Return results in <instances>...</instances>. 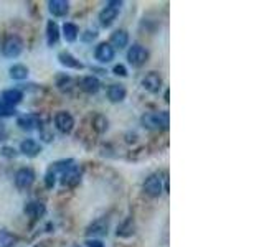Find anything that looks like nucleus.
Masks as SVG:
<instances>
[{
  "mask_svg": "<svg viewBox=\"0 0 264 247\" xmlns=\"http://www.w3.org/2000/svg\"><path fill=\"white\" fill-rule=\"evenodd\" d=\"M141 122L147 129H167L169 125V112H152V114L142 115Z\"/></svg>",
  "mask_w": 264,
  "mask_h": 247,
  "instance_id": "nucleus-1",
  "label": "nucleus"
},
{
  "mask_svg": "<svg viewBox=\"0 0 264 247\" xmlns=\"http://www.w3.org/2000/svg\"><path fill=\"white\" fill-rule=\"evenodd\" d=\"M121 5H123V2H109L107 3V7L99 14V22H101L103 27H109V25L114 22L116 16L119 15Z\"/></svg>",
  "mask_w": 264,
  "mask_h": 247,
  "instance_id": "nucleus-2",
  "label": "nucleus"
},
{
  "mask_svg": "<svg viewBox=\"0 0 264 247\" xmlns=\"http://www.w3.org/2000/svg\"><path fill=\"white\" fill-rule=\"evenodd\" d=\"M147 58H149V51L144 47H141V45H134L127 53L129 63H131L132 66H136V68H141L142 65H145Z\"/></svg>",
  "mask_w": 264,
  "mask_h": 247,
  "instance_id": "nucleus-3",
  "label": "nucleus"
},
{
  "mask_svg": "<svg viewBox=\"0 0 264 247\" xmlns=\"http://www.w3.org/2000/svg\"><path fill=\"white\" fill-rule=\"evenodd\" d=\"M54 125H56V129L63 133H70L73 131L74 127V119L73 115L70 114V112H58L56 115H54Z\"/></svg>",
  "mask_w": 264,
  "mask_h": 247,
  "instance_id": "nucleus-4",
  "label": "nucleus"
},
{
  "mask_svg": "<svg viewBox=\"0 0 264 247\" xmlns=\"http://www.w3.org/2000/svg\"><path fill=\"white\" fill-rule=\"evenodd\" d=\"M22 48H23L22 40H20L18 36H10V38H7L5 43H3L2 51L7 58H17L22 53Z\"/></svg>",
  "mask_w": 264,
  "mask_h": 247,
  "instance_id": "nucleus-5",
  "label": "nucleus"
},
{
  "mask_svg": "<svg viewBox=\"0 0 264 247\" xmlns=\"http://www.w3.org/2000/svg\"><path fill=\"white\" fill-rule=\"evenodd\" d=\"M144 191H145V195L152 196V198L160 196V193H162V178H160V175H157V173L150 175V177L145 180V183H144Z\"/></svg>",
  "mask_w": 264,
  "mask_h": 247,
  "instance_id": "nucleus-6",
  "label": "nucleus"
},
{
  "mask_svg": "<svg viewBox=\"0 0 264 247\" xmlns=\"http://www.w3.org/2000/svg\"><path fill=\"white\" fill-rule=\"evenodd\" d=\"M35 181V173L30 168H20L15 173V185L20 188V190H27V188L32 186V183Z\"/></svg>",
  "mask_w": 264,
  "mask_h": 247,
  "instance_id": "nucleus-7",
  "label": "nucleus"
},
{
  "mask_svg": "<svg viewBox=\"0 0 264 247\" xmlns=\"http://www.w3.org/2000/svg\"><path fill=\"white\" fill-rule=\"evenodd\" d=\"M114 48L109 43H99L94 49V56L99 63H109L114 60Z\"/></svg>",
  "mask_w": 264,
  "mask_h": 247,
  "instance_id": "nucleus-8",
  "label": "nucleus"
},
{
  "mask_svg": "<svg viewBox=\"0 0 264 247\" xmlns=\"http://www.w3.org/2000/svg\"><path fill=\"white\" fill-rule=\"evenodd\" d=\"M142 86H144V89H147L149 93H157V91L160 89V86H162L160 74L156 73V71L145 74L144 79H142Z\"/></svg>",
  "mask_w": 264,
  "mask_h": 247,
  "instance_id": "nucleus-9",
  "label": "nucleus"
},
{
  "mask_svg": "<svg viewBox=\"0 0 264 247\" xmlns=\"http://www.w3.org/2000/svg\"><path fill=\"white\" fill-rule=\"evenodd\" d=\"M79 180H81V173L76 166L71 165L68 170L63 171V185H68V186H73V185H78Z\"/></svg>",
  "mask_w": 264,
  "mask_h": 247,
  "instance_id": "nucleus-10",
  "label": "nucleus"
},
{
  "mask_svg": "<svg viewBox=\"0 0 264 247\" xmlns=\"http://www.w3.org/2000/svg\"><path fill=\"white\" fill-rule=\"evenodd\" d=\"M81 89L85 91L88 94H96L99 91V87H101V82H99V79L96 76H86L81 79Z\"/></svg>",
  "mask_w": 264,
  "mask_h": 247,
  "instance_id": "nucleus-11",
  "label": "nucleus"
},
{
  "mask_svg": "<svg viewBox=\"0 0 264 247\" xmlns=\"http://www.w3.org/2000/svg\"><path fill=\"white\" fill-rule=\"evenodd\" d=\"M58 60L63 66H66V68H73V69H83V63L76 60V58L73 56L71 53L68 51H61L58 54Z\"/></svg>",
  "mask_w": 264,
  "mask_h": 247,
  "instance_id": "nucleus-12",
  "label": "nucleus"
},
{
  "mask_svg": "<svg viewBox=\"0 0 264 247\" xmlns=\"http://www.w3.org/2000/svg\"><path fill=\"white\" fill-rule=\"evenodd\" d=\"M125 87L123 84H111L107 89V98L111 102H123L125 99Z\"/></svg>",
  "mask_w": 264,
  "mask_h": 247,
  "instance_id": "nucleus-13",
  "label": "nucleus"
},
{
  "mask_svg": "<svg viewBox=\"0 0 264 247\" xmlns=\"http://www.w3.org/2000/svg\"><path fill=\"white\" fill-rule=\"evenodd\" d=\"M20 152L27 155V157H36L41 152V147L33 139H27L20 144Z\"/></svg>",
  "mask_w": 264,
  "mask_h": 247,
  "instance_id": "nucleus-14",
  "label": "nucleus"
},
{
  "mask_svg": "<svg viewBox=\"0 0 264 247\" xmlns=\"http://www.w3.org/2000/svg\"><path fill=\"white\" fill-rule=\"evenodd\" d=\"M48 5H50V12L56 16H65L70 10V3L65 2V0H52Z\"/></svg>",
  "mask_w": 264,
  "mask_h": 247,
  "instance_id": "nucleus-15",
  "label": "nucleus"
},
{
  "mask_svg": "<svg viewBox=\"0 0 264 247\" xmlns=\"http://www.w3.org/2000/svg\"><path fill=\"white\" fill-rule=\"evenodd\" d=\"M2 99L7 106H15V104H18L23 99V94L18 89H7L2 93Z\"/></svg>",
  "mask_w": 264,
  "mask_h": 247,
  "instance_id": "nucleus-16",
  "label": "nucleus"
},
{
  "mask_svg": "<svg viewBox=\"0 0 264 247\" xmlns=\"http://www.w3.org/2000/svg\"><path fill=\"white\" fill-rule=\"evenodd\" d=\"M111 43L114 45L116 48H124L127 47L129 43V35L125 30H116L114 33L111 35Z\"/></svg>",
  "mask_w": 264,
  "mask_h": 247,
  "instance_id": "nucleus-17",
  "label": "nucleus"
},
{
  "mask_svg": "<svg viewBox=\"0 0 264 247\" xmlns=\"http://www.w3.org/2000/svg\"><path fill=\"white\" fill-rule=\"evenodd\" d=\"M17 124H18V127L23 129V131H32V129H35L36 125L40 124V119L36 115H23L17 120Z\"/></svg>",
  "mask_w": 264,
  "mask_h": 247,
  "instance_id": "nucleus-18",
  "label": "nucleus"
},
{
  "mask_svg": "<svg viewBox=\"0 0 264 247\" xmlns=\"http://www.w3.org/2000/svg\"><path fill=\"white\" fill-rule=\"evenodd\" d=\"M47 40L50 47H53V45L58 43V40H60V30H58V25L54 23L53 20H50L47 23Z\"/></svg>",
  "mask_w": 264,
  "mask_h": 247,
  "instance_id": "nucleus-19",
  "label": "nucleus"
},
{
  "mask_svg": "<svg viewBox=\"0 0 264 247\" xmlns=\"http://www.w3.org/2000/svg\"><path fill=\"white\" fill-rule=\"evenodd\" d=\"M25 213L30 217H33V219H36V217L45 214V206L41 203H28L25 206Z\"/></svg>",
  "mask_w": 264,
  "mask_h": 247,
  "instance_id": "nucleus-20",
  "label": "nucleus"
},
{
  "mask_svg": "<svg viewBox=\"0 0 264 247\" xmlns=\"http://www.w3.org/2000/svg\"><path fill=\"white\" fill-rule=\"evenodd\" d=\"M10 78L12 79H18V81L27 79L28 78V68L25 65H14L10 68Z\"/></svg>",
  "mask_w": 264,
  "mask_h": 247,
  "instance_id": "nucleus-21",
  "label": "nucleus"
},
{
  "mask_svg": "<svg viewBox=\"0 0 264 247\" xmlns=\"http://www.w3.org/2000/svg\"><path fill=\"white\" fill-rule=\"evenodd\" d=\"M78 27L74 23H65L63 25V36H65L66 41H74L78 38Z\"/></svg>",
  "mask_w": 264,
  "mask_h": 247,
  "instance_id": "nucleus-22",
  "label": "nucleus"
},
{
  "mask_svg": "<svg viewBox=\"0 0 264 247\" xmlns=\"http://www.w3.org/2000/svg\"><path fill=\"white\" fill-rule=\"evenodd\" d=\"M134 229H136V226H134V221L132 219H125L123 224H121V228L117 229V236L121 237H129L134 234Z\"/></svg>",
  "mask_w": 264,
  "mask_h": 247,
  "instance_id": "nucleus-23",
  "label": "nucleus"
},
{
  "mask_svg": "<svg viewBox=\"0 0 264 247\" xmlns=\"http://www.w3.org/2000/svg\"><path fill=\"white\" fill-rule=\"evenodd\" d=\"M15 236L8 231H0V247H14L15 246Z\"/></svg>",
  "mask_w": 264,
  "mask_h": 247,
  "instance_id": "nucleus-24",
  "label": "nucleus"
},
{
  "mask_svg": "<svg viewBox=\"0 0 264 247\" xmlns=\"http://www.w3.org/2000/svg\"><path fill=\"white\" fill-rule=\"evenodd\" d=\"M93 127L96 129V132H104L107 129V119L104 115H101V114H98L93 119Z\"/></svg>",
  "mask_w": 264,
  "mask_h": 247,
  "instance_id": "nucleus-25",
  "label": "nucleus"
},
{
  "mask_svg": "<svg viewBox=\"0 0 264 247\" xmlns=\"http://www.w3.org/2000/svg\"><path fill=\"white\" fill-rule=\"evenodd\" d=\"M106 229H107V224H104L103 221H96V223L89 228L88 234H93V236L94 234H106L107 232Z\"/></svg>",
  "mask_w": 264,
  "mask_h": 247,
  "instance_id": "nucleus-26",
  "label": "nucleus"
},
{
  "mask_svg": "<svg viewBox=\"0 0 264 247\" xmlns=\"http://www.w3.org/2000/svg\"><path fill=\"white\" fill-rule=\"evenodd\" d=\"M54 178H56V175H54L53 171L50 170L48 173H47V177H45V183H47V186H48V188H53V185H54Z\"/></svg>",
  "mask_w": 264,
  "mask_h": 247,
  "instance_id": "nucleus-27",
  "label": "nucleus"
},
{
  "mask_svg": "<svg viewBox=\"0 0 264 247\" xmlns=\"http://www.w3.org/2000/svg\"><path fill=\"white\" fill-rule=\"evenodd\" d=\"M114 74H117V76H127V69H125L124 65H116L114 66Z\"/></svg>",
  "mask_w": 264,
  "mask_h": 247,
  "instance_id": "nucleus-28",
  "label": "nucleus"
},
{
  "mask_svg": "<svg viewBox=\"0 0 264 247\" xmlns=\"http://www.w3.org/2000/svg\"><path fill=\"white\" fill-rule=\"evenodd\" d=\"M96 38V32H86L85 35H83V40L85 41H91Z\"/></svg>",
  "mask_w": 264,
  "mask_h": 247,
  "instance_id": "nucleus-29",
  "label": "nucleus"
},
{
  "mask_svg": "<svg viewBox=\"0 0 264 247\" xmlns=\"http://www.w3.org/2000/svg\"><path fill=\"white\" fill-rule=\"evenodd\" d=\"M88 246H89V247H104V244H103L101 241H96V239L88 241Z\"/></svg>",
  "mask_w": 264,
  "mask_h": 247,
  "instance_id": "nucleus-30",
  "label": "nucleus"
},
{
  "mask_svg": "<svg viewBox=\"0 0 264 247\" xmlns=\"http://www.w3.org/2000/svg\"><path fill=\"white\" fill-rule=\"evenodd\" d=\"M0 114H12V112H10V109H8V107H3L2 104H0Z\"/></svg>",
  "mask_w": 264,
  "mask_h": 247,
  "instance_id": "nucleus-31",
  "label": "nucleus"
},
{
  "mask_svg": "<svg viewBox=\"0 0 264 247\" xmlns=\"http://www.w3.org/2000/svg\"><path fill=\"white\" fill-rule=\"evenodd\" d=\"M3 139H5V131L0 127V140H3Z\"/></svg>",
  "mask_w": 264,
  "mask_h": 247,
  "instance_id": "nucleus-32",
  "label": "nucleus"
}]
</instances>
